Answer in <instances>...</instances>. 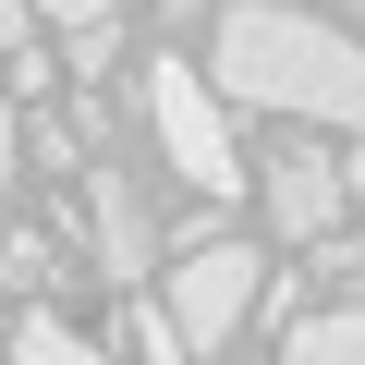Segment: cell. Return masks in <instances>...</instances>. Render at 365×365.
<instances>
[{"label": "cell", "mask_w": 365, "mask_h": 365, "mask_svg": "<svg viewBox=\"0 0 365 365\" xmlns=\"http://www.w3.org/2000/svg\"><path fill=\"white\" fill-rule=\"evenodd\" d=\"M256 195H268V232H280V244H329L341 207H353V170H341L317 134H292V146L256 158Z\"/></svg>", "instance_id": "4"}, {"label": "cell", "mask_w": 365, "mask_h": 365, "mask_svg": "<svg viewBox=\"0 0 365 365\" xmlns=\"http://www.w3.org/2000/svg\"><path fill=\"white\" fill-rule=\"evenodd\" d=\"M280 365H365V304H329L280 341Z\"/></svg>", "instance_id": "7"}, {"label": "cell", "mask_w": 365, "mask_h": 365, "mask_svg": "<svg viewBox=\"0 0 365 365\" xmlns=\"http://www.w3.org/2000/svg\"><path fill=\"white\" fill-rule=\"evenodd\" d=\"M122 13H134V0H37V25H61V37L73 25H122Z\"/></svg>", "instance_id": "11"}, {"label": "cell", "mask_w": 365, "mask_h": 365, "mask_svg": "<svg viewBox=\"0 0 365 365\" xmlns=\"http://www.w3.org/2000/svg\"><path fill=\"white\" fill-rule=\"evenodd\" d=\"M25 158H37V170H73V182H86V158H98V146H86L73 122H25Z\"/></svg>", "instance_id": "9"}, {"label": "cell", "mask_w": 365, "mask_h": 365, "mask_svg": "<svg viewBox=\"0 0 365 365\" xmlns=\"http://www.w3.org/2000/svg\"><path fill=\"white\" fill-rule=\"evenodd\" d=\"M341 13H365V0H341Z\"/></svg>", "instance_id": "16"}, {"label": "cell", "mask_w": 365, "mask_h": 365, "mask_svg": "<svg viewBox=\"0 0 365 365\" xmlns=\"http://www.w3.org/2000/svg\"><path fill=\"white\" fill-rule=\"evenodd\" d=\"M341 170H353V207H365V134H353V158H341Z\"/></svg>", "instance_id": "15"}, {"label": "cell", "mask_w": 365, "mask_h": 365, "mask_svg": "<svg viewBox=\"0 0 365 365\" xmlns=\"http://www.w3.org/2000/svg\"><path fill=\"white\" fill-rule=\"evenodd\" d=\"M86 232H98V280H146L158 268V207H146V182L122 170V146H98L86 158Z\"/></svg>", "instance_id": "5"}, {"label": "cell", "mask_w": 365, "mask_h": 365, "mask_svg": "<svg viewBox=\"0 0 365 365\" xmlns=\"http://www.w3.org/2000/svg\"><path fill=\"white\" fill-rule=\"evenodd\" d=\"M25 37H37V0H0V61H13Z\"/></svg>", "instance_id": "14"}, {"label": "cell", "mask_w": 365, "mask_h": 365, "mask_svg": "<svg viewBox=\"0 0 365 365\" xmlns=\"http://www.w3.org/2000/svg\"><path fill=\"white\" fill-rule=\"evenodd\" d=\"M207 86L232 110L365 134V37H341L329 13H292V0H232L220 37H207Z\"/></svg>", "instance_id": "1"}, {"label": "cell", "mask_w": 365, "mask_h": 365, "mask_svg": "<svg viewBox=\"0 0 365 365\" xmlns=\"http://www.w3.org/2000/svg\"><path fill=\"white\" fill-rule=\"evenodd\" d=\"M0 280H13V292H49V280H61V244L13 232V244H0Z\"/></svg>", "instance_id": "8"}, {"label": "cell", "mask_w": 365, "mask_h": 365, "mask_svg": "<svg viewBox=\"0 0 365 365\" xmlns=\"http://www.w3.org/2000/svg\"><path fill=\"white\" fill-rule=\"evenodd\" d=\"M146 134H158V158L182 170V195L195 207H232L244 195V146H232V98L207 86V61H182V49H158L146 61Z\"/></svg>", "instance_id": "2"}, {"label": "cell", "mask_w": 365, "mask_h": 365, "mask_svg": "<svg viewBox=\"0 0 365 365\" xmlns=\"http://www.w3.org/2000/svg\"><path fill=\"white\" fill-rule=\"evenodd\" d=\"M0 365H110V353H98V341H86L73 317H49V304H25V317H13V353H0Z\"/></svg>", "instance_id": "6"}, {"label": "cell", "mask_w": 365, "mask_h": 365, "mask_svg": "<svg viewBox=\"0 0 365 365\" xmlns=\"http://www.w3.org/2000/svg\"><path fill=\"white\" fill-rule=\"evenodd\" d=\"M13 158H25V122H13V98H0V220H13Z\"/></svg>", "instance_id": "13"}, {"label": "cell", "mask_w": 365, "mask_h": 365, "mask_svg": "<svg viewBox=\"0 0 365 365\" xmlns=\"http://www.w3.org/2000/svg\"><path fill=\"white\" fill-rule=\"evenodd\" d=\"M134 353H146V365H195V341L170 329V304H134Z\"/></svg>", "instance_id": "10"}, {"label": "cell", "mask_w": 365, "mask_h": 365, "mask_svg": "<svg viewBox=\"0 0 365 365\" xmlns=\"http://www.w3.org/2000/svg\"><path fill=\"white\" fill-rule=\"evenodd\" d=\"M170 329L195 341V365H220L244 329H256V304H268V256L244 244V232H207V244H182L170 256Z\"/></svg>", "instance_id": "3"}, {"label": "cell", "mask_w": 365, "mask_h": 365, "mask_svg": "<svg viewBox=\"0 0 365 365\" xmlns=\"http://www.w3.org/2000/svg\"><path fill=\"white\" fill-rule=\"evenodd\" d=\"M110 49H122V25H73V61H61V73H86V86H98V73H110Z\"/></svg>", "instance_id": "12"}]
</instances>
